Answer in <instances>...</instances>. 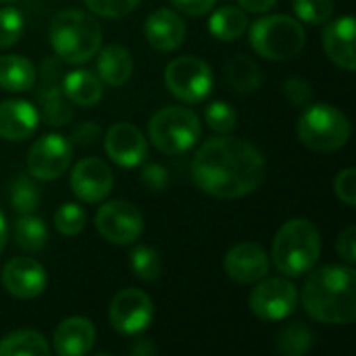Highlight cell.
<instances>
[{"label": "cell", "mask_w": 356, "mask_h": 356, "mask_svg": "<svg viewBox=\"0 0 356 356\" xmlns=\"http://www.w3.org/2000/svg\"><path fill=\"white\" fill-rule=\"evenodd\" d=\"M267 163L263 152L227 134L207 140L194 154L190 175L196 188L213 198L236 200L252 194L265 179Z\"/></svg>", "instance_id": "1"}, {"label": "cell", "mask_w": 356, "mask_h": 356, "mask_svg": "<svg viewBox=\"0 0 356 356\" xmlns=\"http://www.w3.org/2000/svg\"><path fill=\"white\" fill-rule=\"evenodd\" d=\"M307 315L325 325H350L356 319V273L353 265L311 269L298 296Z\"/></svg>", "instance_id": "2"}, {"label": "cell", "mask_w": 356, "mask_h": 356, "mask_svg": "<svg viewBox=\"0 0 356 356\" xmlns=\"http://www.w3.org/2000/svg\"><path fill=\"white\" fill-rule=\"evenodd\" d=\"M50 46L58 60L69 65H83L102 48V27L86 10H60L50 23Z\"/></svg>", "instance_id": "3"}, {"label": "cell", "mask_w": 356, "mask_h": 356, "mask_svg": "<svg viewBox=\"0 0 356 356\" xmlns=\"http://www.w3.org/2000/svg\"><path fill=\"white\" fill-rule=\"evenodd\" d=\"M271 259L286 277H302L317 267L321 259V236L313 221L290 219L275 234Z\"/></svg>", "instance_id": "4"}, {"label": "cell", "mask_w": 356, "mask_h": 356, "mask_svg": "<svg viewBox=\"0 0 356 356\" xmlns=\"http://www.w3.org/2000/svg\"><path fill=\"white\" fill-rule=\"evenodd\" d=\"M296 134L300 144L309 150L336 152L350 140V121L340 108L327 102L307 104L298 117Z\"/></svg>", "instance_id": "5"}, {"label": "cell", "mask_w": 356, "mask_h": 356, "mask_svg": "<svg viewBox=\"0 0 356 356\" xmlns=\"http://www.w3.org/2000/svg\"><path fill=\"white\" fill-rule=\"evenodd\" d=\"M250 46L267 60H290L307 42L305 27L290 15H265L250 25Z\"/></svg>", "instance_id": "6"}, {"label": "cell", "mask_w": 356, "mask_h": 356, "mask_svg": "<svg viewBox=\"0 0 356 356\" xmlns=\"http://www.w3.org/2000/svg\"><path fill=\"white\" fill-rule=\"evenodd\" d=\"M202 123L188 106H165L148 123V140L163 154H184L198 144Z\"/></svg>", "instance_id": "7"}, {"label": "cell", "mask_w": 356, "mask_h": 356, "mask_svg": "<svg viewBox=\"0 0 356 356\" xmlns=\"http://www.w3.org/2000/svg\"><path fill=\"white\" fill-rule=\"evenodd\" d=\"M213 69L200 56H177L165 69L167 90L181 102L198 104L207 100L213 90Z\"/></svg>", "instance_id": "8"}, {"label": "cell", "mask_w": 356, "mask_h": 356, "mask_svg": "<svg viewBox=\"0 0 356 356\" xmlns=\"http://www.w3.org/2000/svg\"><path fill=\"white\" fill-rule=\"evenodd\" d=\"M94 225L98 234L115 246L136 244L144 232L142 213L127 200L104 202L94 217Z\"/></svg>", "instance_id": "9"}, {"label": "cell", "mask_w": 356, "mask_h": 356, "mask_svg": "<svg viewBox=\"0 0 356 356\" xmlns=\"http://www.w3.org/2000/svg\"><path fill=\"white\" fill-rule=\"evenodd\" d=\"M248 307L263 321H284L298 307V290L286 277H263L250 292Z\"/></svg>", "instance_id": "10"}, {"label": "cell", "mask_w": 356, "mask_h": 356, "mask_svg": "<svg viewBox=\"0 0 356 356\" xmlns=\"http://www.w3.org/2000/svg\"><path fill=\"white\" fill-rule=\"evenodd\" d=\"M40 117L50 127H63L73 121V104L63 90V75L58 56L44 60L40 69V90H38Z\"/></svg>", "instance_id": "11"}, {"label": "cell", "mask_w": 356, "mask_h": 356, "mask_svg": "<svg viewBox=\"0 0 356 356\" xmlns=\"http://www.w3.org/2000/svg\"><path fill=\"white\" fill-rule=\"evenodd\" d=\"M73 159V144L60 134H46L35 140L27 152V171L31 177L52 181L60 177Z\"/></svg>", "instance_id": "12"}, {"label": "cell", "mask_w": 356, "mask_h": 356, "mask_svg": "<svg viewBox=\"0 0 356 356\" xmlns=\"http://www.w3.org/2000/svg\"><path fill=\"white\" fill-rule=\"evenodd\" d=\"M111 325L123 336H140L154 319V305L150 296L138 288H127L115 294L108 307Z\"/></svg>", "instance_id": "13"}, {"label": "cell", "mask_w": 356, "mask_h": 356, "mask_svg": "<svg viewBox=\"0 0 356 356\" xmlns=\"http://www.w3.org/2000/svg\"><path fill=\"white\" fill-rule=\"evenodd\" d=\"M113 184H115V177H113L111 167L106 165V161L98 156H86L77 161L69 177V186L75 198L88 204L102 202L111 194Z\"/></svg>", "instance_id": "14"}, {"label": "cell", "mask_w": 356, "mask_h": 356, "mask_svg": "<svg viewBox=\"0 0 356 356\" xmlns=\"http://www.w3.org/2000/svg\"><path fill=\"white\" fill-rule=\"evenodd\" d=\"M48 286L46 269L29 257H15L2 269V288L21 300H31L44 294Z\"/></svg>", "instance_id": "15"}, {"label": "cell", "mask_w": 356, "mask_h": 356, "mask_svg": "<svg viewBox=\"0 0 356 356\" xmlns=\"http://www.w3.org/2000/svg\"><path fill=\"white\" fill-rule=\"evenodd\" d=\"M104 152L115 165L131 169V167H138L146 159L148 142L144 134L140 131V127H136L134 123L121 121L108 127L104 136Z\"/></svg>", "instance_id": "16"}, {"label": "cell", "mask_w": 356, "mask_h": 356, "mask_svg": "<svg viewBox=\"0 0 356 356\" xmlns=\"http://www.w3.org/2000/svg\"><path fill=\"white\" fill-rule=\"evenodd\" d=\"M223 269L229 280L238 284H257L269 275L271 261L267 252L254 242H242L227 250Z\"/></svg>", "instance_id": "17"}, {"label": "cell", "mask_w": 356, "mask_h": 356, "mask_svg": "<svg viewBox=\"0 0 356 356\" xmlns=\"http://www.w3.org/2000/svg\"><path fill=\"white\" fill-rule=\"evenodd\" d=\"M321 44L327 54V58L344 69L355 71L356 54H355V17L344 15L338 19H330L321 33Z\"/></svg>", "instance_id": "18"}, {"label": "cell", "mask_w": 356, "mask_h": 356, "mask_svg": "<svg viewBox=\"0 0 356 356\" xmlns=\"http://www.w3.org/2000/svg\"><path fill=\"white\" fill-rule=\"evenodd\" d=\"M186 21L173 8H156L144 21V38L159 52H173L186 40Z\"/></svg>", "instance_id": "19"}, {"label": "cell", "mask_w": 356, "mask_h": 356, "mask_svg": "<svg viewBox=\"0 0 356 356\" xmlns=\"http://www.w3.org/2000/svg\"><path fill=\"white\" fill-rule=\"evenodd\" d=\"M40 113L29 100L10 98L0 102V138L6 142H23L38 129Z\"/></svg>", "instance_id": "20"}, {"label": "cell", "mask_w": 356, "mask_h": 356, "mask_svg": "<svg viewBox=\"0 0 356 356\" xmlns=\"http://www.w3.org/2000/svg\"><path fill=\"white\" fill-rule=\"evenodd\" d=\"M96 342V327L88 317H67L63 319L54 334L52 344L54 353L60 356H81L88 355Z\"/></svg>", "instance_id": "21"}, {"label": "cell", "mask_w": 356, "mask_h": 356, "mask_svg": "<svg viewBox=\"0 0 356 356\" xmlns=\"http://www.w3.org/2000/svg\"><path fill=\"white\" fill-rule=\"evenodd\" d=\"M96 73L102 83L119 88L127 83V79L134 73V56L131 52L121 44H108L106 48L98 50V63Z\"/></svg>", "instance_id": "22"}, {"label": "cell", "mask_w": 356, "mask_h": 356, "mask_svg": "<svg viewBox=\"0 0 356 356\" xmlns=\"http://www.w3.org/2000/svg\"><path fill=\"white\" fill-rule=\"evenodd\" d=\"M63 90H65L67 98L71 100V104L81 106V108L96 106L104 94L100 77L86 71V69H75L71 73H65L63 75Z\"/></svg>", "instance_id": "23"}, {"label": "cell", "mask_w": 356, "mask_h": 356, "mask_svg": "<svg viewBox=\"0 0 356 356\" xmlns=\"http://www.w3.org/2000/svg\"><path fill=\"white\" fill-rule=\"evenodd\" d=\"M38 81L35 65L21 54H0V88L6 92H29Z\"/></svg>", "instance_id": "24"}, {"label": "cell", "mask_w": 356, "mask_h": 356, "mask_svg": "<svg viewBox=\"0 0 356 356\" xmlns=\"http://www.w3.org/2000/svg\"><path fill=\"white\" fill-rule=\"evenodd\" d=\"M225 79L240 94L257 92L263 86L261 67L248 54H236V56H232L227 60V65H225Z\"/></svg>", "instance_id": "25"}, {"label": "cell", "mask_w": 356, "mask_h": 356, "mask_svg": "<svg viewBox=\"0 0 356 356\" xmlns=\"http://www.w3.org/2000/svg\"><path fill=\"white\" fill-rule=\"evenodd\" d=\"M248 29V17L238 6H219L209 19V31L221 42H234Z\"/></svg>", "instance_id": "26"}, {"label": "cell", "mask_w": 356, "mask_h": 356, "mask_svg": "<svg viewBox=\"0 0 356 356\" xmlns=\"http://www.w3.org/2000/svg\"><path fill=\"white\" fill-rule=\"evenodd\" d=\"M48 340L33 330H17L0 340V356H48Z\"/></svg>", "instance_id": "27"}, {"label": "cell", "mask_w": 356, "mask_h": 356, "mask_svg": "<svg viewBox=\"0 0 356 356\" xmlns=\"http://www.w3.org/2000/svg\"><path fill=\"white\" fill-rule=\"evenodd\" d=\"M13 240L15 244L25 252H40L48 242V229L46 223L31 215H19V219L13 225Z\"/></svg>", "instance_id": "28"}, {"label": "cell", "mask_w": 356, "mask_h": 356, "mask_svg": "<svg viewBox=\"0 0 356 356\" xmlns=\"http://www.w3.org/2000/svg\"><path fill=\"white\" fill-rule=\"evenodd\" d=\"M315 344L313 332L302 321H292L282 327L277 336V350L284 356L307 355Z\"/></svg>", "instance_id": "29"}, {"label": "cell", "mask_w": 356, "mask_h": 356, "mask_svg": "<svg viewBox=\"0 0 356 356\" xmlns=\"http://www.w3.org/2000/svg\"><path fill=\"white\" fill-rule=\"evenodd\" d=\"M129 265H131L134 275L144 282H154L161 277V269H163L161 257L152 246H146V244L136 246L129 254Z\"/></svg>", "instance_id": "30"}, {"label": "cell", "mask_w": 356, "mask_h": 356, "mask_svg": "<svg viewBox=\"0 0 356 356\" xmlns=\"http://www.w3.org/2000/svg\"><path fill=\"white\" fill-rule=\"evenodd\" d=\"M40 204V190L38 186L27 177L19 175L10 186V207L17 215H31Z\"/></svg>", "instance_id": "31"}, {"label": "cell", "mask_w": 356, "mask_h": 356, "mask_svg": "<svg viewBox=\"0 0 356 356\" xmlns=\"http://www.w3.org/2000/svg\"><path fill=\"white\" fill-rule=\"evenodd\" d=\"M88 223V215L83 211V207H79L77 202H65L56 209L54 213V227L60 236H77L79 232H83Z\"/></svg>", "instance_id": "32"}, {"label": "cell", "mask_w": 356, "mask_h": 356, "mask_svg": "<svg viewBox=\"0 0 356 356\" xmlns=\"http://www.w3.org/2000/svg\"><path fill=\"white\" fill-rule=\"evenodd\" d=\"M204 119H207V125L217 131V134H232L238 125V113L236 108L229 104V102H221V100H215L207 106L204 111Z\"/></svg>", "instance_id": "33"}, {"label": "cell", "mask_w": 356, "mask_h": 356, "mask_svg": "<svg viewBox=\"0 0 356 356\" xmlns=\"http://www.w3.org/2000/svg\"><path fill=\"white\" fill-rule=\"evenodd\" d=\"M294 13L300 23L323 25L334 15V0H294Z\"/></svg>", "instance_id": "34"}, {"label": "cell", "mask_w": 356, "mask_h": 356, "mask_svg": "<svg viewBox=\"0 0 356 356\" xmlns=\"http://www.w3.org/2000/svg\"><path fill=\"white\" fill-rule=\"evenodd\" d=\"M23 27H25L23 15L15 6L0 8V50L17 44L19 38L23 35Z\"/></svg>", "instance_id": "35"}, {"label": "cell", "mask_w": 356, "mask_h": 356, "mask_svg": "<svg viewBox=\"0 0 356 356\" xmlns=\"http://www.w3.org/2000/svg\"><path fill=\"white\" fill-rule=\"evenodd\" d=\"M83 2L90 8V13H94L98 17L119 19V17H125L131 10H136V6L142 0H83Z\"/></svg>", "instance_id": "36"}, {"label": "cell", "mask_w": 356, "mask_h": 356, "mask_svg": "<svg viewBox=\"0 0 356 356\" xmlns=\"http://www.w3.org/2000/svg\"><path fill=\"white\" fill-rule=\"evenodd\" d=\"M334 192L346 207H356V169L346 167L334 179Z\"/></svg>", "instance_id": "37"}, {"label": "cell", "mask_w": 356, "mask_h": 356, "mask_svg": "<svg viewBox=\"0 0 356 356\" xmlns=\"http://www.w3.org/2000/svg\"><path fill=\"white\" fill-rule=\"evenodd\" d=\"M284 94H286V98H288L290 104L300 106V108H305V106L311 104V100H313L311 83L305 81V79H300V77H290V79H286V83H284Z\"/></svg>", "instance_id": "38"}, {"label": "cell", "mask_w": 356, "mask_h": 356, "mask_svg": "<svg viewBox=\"0 0 356 356\" xmlns=\"http://www.w3.org/2000/svg\"><path fill=\"white\" fill-rule=\"evenodd\" d=\"M142 181L150 192H163L169 186V171L159 163H148L142 169Z\"/></svg>", "instance_id": "39"}, {"label": "cell", "mask_w": 356, "mask_h": 356, "mask_svg": "<svg viewBox=\"0 0 356 356\" xmlns=\"http://www.w3.org/2000/svg\"><path fill=\"white\" fill-rule=\"evenodd\" d=\"M336 252L340 254V259L346 265H355L356 263V227L348 225L336 242Z\"/></svg>", "instance_id": "40"}, {"label": "cell", "mask_w": 356, "mask_h": 356, "mask_svg": "<svg viewBox=\"0 0 356 356\" xmlns=\"http://www.w3.org/2000/svg\"><path fill=\"white\" fill-rule=\"evenodd\" d=\"M98 138H100V127L92 121H83L73 129L69 142L73 146H92V144H96Z\"/></svg>", "instance_id": "41"}, {"label": "cell", "mask_w": 356, "mask_h": 356, "mask_svg": "<svg viewBox=\"0 0 356 356\" xmlns=\"http://www.w3.org/2000/svg\"><path fill=\"white\" fill-rule=\"evenodd\" d=\"M171 4L175 6V10L190 15V17H202L207 13H211L217 4V0H171Z\"/></svg>", "instance_id": "42"}, {"label": "cell", "mask_w": 356, "mask_h": 356, "mask_svg": "<svg viewBox=\"0 0 356 356\" xmlns=\"http://www.w3.org/2000/svg\"><path fill=\"white\" fill-rule=\"evenodd\" d=\"M238 2H240V6H242L244 10L263 15V13H269V10L275 6L277 0H238Z\"/></svg>", "instance_id": "43"}, {"label": "cell", "mask_w": 356, "mask_h": 356, "mask_svg": "<svg viewBox=\"0 0 356 356\" xmlns=\"http://www.w3.org/2000/svg\"><path fill=\"white\" fill-rule=\"evenodd\" d=\"M131 355H140V356H148V355H154L156 353V348L148 342V340H136L134 342V346H131V350H129Z\"/></svg>", "instance_id": "44"}, {"label": "cell", "mask_w": 356, "mask_h": 356, "mask_svg": "<svg viewBox=\"0 0 356 356\" xmlns=\"http://www.w3.org/2000/svg\"><path fill=\"white\" fill-rule=\"evenodd\" d=\"M6 236H8L6 219H4V215H2V211H0V254H2V250H4V246H6Z\"/></svg>", "instance_id": "45"}, {"label": "cell", "mask_w": 356, "mask_h": 356, "mask_svg": "<svg viewBox=\"0 0 356 356\" xmlns=\"http://www.w3.org/2000/svg\"><path fill=\"white\" fill-rule=\"evenodd\" d=\"M2 4H13V2H17V0H0Z\"/></svg>", "instance_id": "46"}]
</instances>
